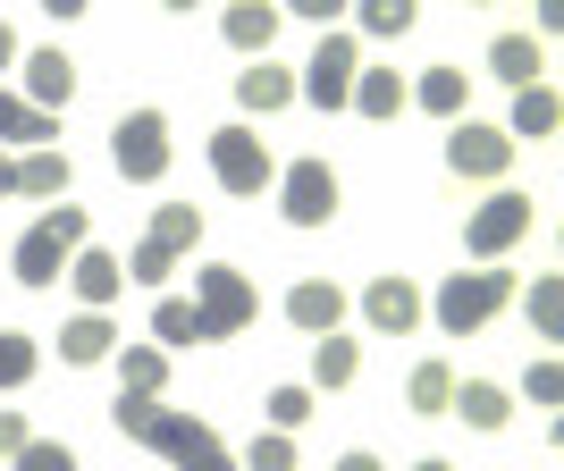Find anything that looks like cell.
Masks as SVG:
<instances>
[{
    "label": "cell",
    "mask_w": 564,
    "mask_h": 471,
    "mask_svg": "<svg viewBox=\"0 0 564 471\" xmlns=\"http://www.w3.org/2000/svg\"><path fill=\"white\" fill-rule=\"evenodd\" d=\"M354 371H362V346H354L346 329H329L321 346H312V396H329V387H354Z\"/></svg>",
    "instance_id": "obj_18"
},
{
    "label": "cell",
    "mask_w": 564,
    "mask_h": 471,
    "mask_svg": "<svg viewBox=\"0 0 564 471\" xmlns=\"http://www.w3.org/2000/svg\"><path fill=\"white\" fill-rule=\"evenodd\" d=\"M212 177L228 194H261V186H279V161H270V143H261L253 127H219L212 135Z\"/></svg>",
    "instance_id": "obj_7"
},
{
    "label": "cell",
    "mask_w": 564,
    "mask_h": 471,
    "mask_svg": "<svg viewBox=\"0 0 564 471\" xmlns=\"http://www.w3.org/2000/svg\"><path fill=\"white\" fill-rule=\"evenodd\" d=\"M362 320H371L379 337H404L413 320H422V286L397 278V270H388V278H371V286H362Z\"/></svg>",
    "instance_id": "obj_11"
},
{
    "label": "cell",
    "mask_w": 564,
    "mask_h": 471,
    "mask_svg": "<svg viewBox=\"0 0 564 471\" xmlns=\"http://www.w3.org/2000/svg\"><path fill=\"white\" fill-rule=\"evenodd\" d=\"M279 0H236L228 18H219V34H228L236 51H245V59H270V43H279Z\"/></svg>",
    "instance_id": "obj_13"
},
{
    "label": "cell",
    "mask_w": 564,
    "mask_h": 471,
    "mask_svg": "<svg viewBox=\"0 0 564 471\" xmlns=\"http://www.w3.org/2000/svg\"><path fill=\"white\" fill-rule=\"evenodd\" d=\"M279 211L295 219V228H329L337 219V168L321 161V152H304V161L279 168Z\"/></svg>",
    "instance_id": "obj_6"
},
{
    "label": "cell",
    "mask_w": 564,
    "mask_h": 471,
    "mask_svg": "<svg viewBox=\"0 0 564 471\" xmlns=\"http://www.w3.org/2000/svg\"><path fill=\"white\" fill-rule=\"evenodd\" d=\"M404 101H413V94H404L397 68H362V76H354V101H346V110H362V118H404Z\"/></svg>",
    "instance_id": "obj_21"
},
{
    "label": "cell",
    "mask_w": 564,
    "mask_h": 471,
    "mask_svg": "<svg viewBox=\"0 0 564 471\" xmlns=\"http://www.w3.org/2000/svg\"><path fill=\"white\" fill-rule=\"evenodd\" d=\"M161 379H169L161 346H127V353H118V387H127V396H161Z\"/></svg>",
    "instance_id": "obj_27"
},
{
    "label": "cell",
    "mask_w": 564,
    "mask_h": 471,
    "mask_svg": "<svg viewBox=\"0 0 564 471\" xmlns=\"http://www.w3.org/2000/svg\"><path fill=\"white\" fill-rule=\"evenodd\" d=\"M304 421H312V387H270V429H286V438H295Z\"/></svg>",
    "instance_id": "obj_35"
},
{
    "label": "cell",
    "mask_w": 564,
    "mask_h": 471,
    "mask_svg": "<svg viewBox=\"0 0 564 471\" xmlns=\"http://www.w3.org/2000/svg\"><path fill=\"white\" fill-rule=\"evenodd\" d=\"M152 337H161V346H212L203 311H194V304H177V295H169V304H152Z\"/></svg>",
    "instance_id": "obj_28"
},
{
    "label": "cell",
    "mask_w": 564,
    "mask_h": 471,
    "mask_svg": "<svg viewBox=\"0 0 564 471\" xmlns=\"http://www.w3.org/2000/svg\"><path fill=\"white\" fill-rule=\"evenodd\" d=\"M337 471H379V454H337Z\"/></svg>",
    "instance_id": "obj_41"
},
{
    "label": "cell",
    "mask_w": 564,
    "mask_h": 471,
    "mask_svg": "<svg viewBox=\"0 0 564 471\" xmlns=\"http://www.w3.org/2000/svg\"><path fill=\"white\" fill-rule=\"evenodd\" d=\"M34 362H43V346L25 329H0V387H25L34 379Z\"/></svg>",
    "instance_id": "obj_32"
},
{
    "label": "cell",
    "mask_w": 564,
    "mask_h": 471,
    "mask_svg": "<svg viewBox=\"0 0 564 471\" xmlns=\"http://www.w3.org/2000/svg\"><path fill=\"white\" fill-rule=\"evenodd\" d=\"M404 94L422 101L430 118H464V94H471V76H464V68H422L413 85H404Z\"/></svg>",
    "instance_id": "obj_22"
},
{
    "label": "cell",
    "mask_w": 564,
    "mask_h": 471,
    "mask_svg": "<svg viewBox=\"0 0 564 471\" xmlns=\"http://www.w3.org/2000/svg\"><path fill=\"white\" fill-rule=\"evenodd\" d=\"M177 471H236V454L219 447V438H203V447H186V454H177Z\"/></svg>",
    "instance_id": "obj_39"
},
{
    "label": "cell",
    "mask_w": 564,
    "mask_h": 471,
    "mask_svg": "<svg viewBox=\"0 0 564 471\" xmlns=\"http://www.w3.org/2000/svg\"><path fill=\"white\" fill-rule=\"evenodd\" d=\"M25 438H34V429H25V413H0V454H18Z\"/></svg>",
    "instance_id": "obj_40"
},
{
    "label": "cell",
    "mask_w": 564,
    "mask_h": 471,
    "mask_svg": "<svg viewBox=\"0 0 564 471\" xmlns=\"http://www.w3.org/2000/svg\"><path fill=\"white\" fill-rule=\"evenodd\" d=\"M506 304H514V270H497V261H489V270H455V278L438 286L422 311H430L447 337H471V329H489Z\"/></svg>",
    "instance_id": "obj_1"
},
{
    "label": "cell",
    "mask_w": 564,
    "mask_h": 471,
    "mask_svg": "<svg viewBox=\"0 0 564 471\" xmlns=\"http://www.w3.org/2000/svg\"><path fill=\"white\" fill-rule=\"evenodd\" d=\"M194 311H203L212 337H245L261 320V295H253V278H245L236 261H203V270H194Z\"/></svg>",
    "instance_id": "obj_3"
},
{
    "label": "cell",
    "mask_w": 564,
    "mask_h": 471,
    "mask_svg": "<svg viewBox=\"0 0 564 471\" xmlns=\"http://www.w3.org/2000/svg\"><path fill=\"white\" fill-rule=\"evenodd\" d=\"M18 194H34V202H68V152H18Z\"/></svg>",
    "instance_id": "obj_23"
},
{
    "label": "cell",
    "mask_w": 564,
    "mask_h": 471,
    "mask_svg": "<svg viewBox=\"0 0 564 471\" xmlns=\"http://www.w3.org/2000/svg\"><path fill=\"white\" fill-rule=\"evenodd\" d=\"M118 270H127V278H135V286H161V278H169V270H177V261H169V253H161V244H135V253L118 261Z\"/></svg>",
    "instance_id": "obj_37"
},
{
    "label": "cell",
    "mask_w": 564,
    "mask_h": 471,
    "mask_svg": "<svg viewBox=\"0 0 564 471\" xmlns=\"http://www.w3.org/2000/svg\"><path fill=\"white\" fill-rule=\"evenodd\" d=\"M455 421H471V429H506L514 421V404H506V387L497 379H455V404H447Z\"/></svg>",
    "instance_id": "obj_16"
},
{
    "label": "cell",
    "mask_w": 564,
    "mask_h": 471,
    "mask_svg": "<svg viewBox=\"0 0 564 471\" xmlns=\"http://www.w3.org/2000/svg\"><path fill=\"white\" fill-rule=\"evenodd\" d=\"M236 101H245V110H286V101H295V68H279V59H253V68L236 76Z\"/></svg>",
    "instance_id": "obj_17"
},
{
    "label": "cell",
    "mask_w": 564,
    "mask_h": 471,
    "mask_svg": "<svg viewBox=\"0 0 564 471\" xmlns=\"http://www.w3.org/2000/svg\"><path fill=\"white\" fill-rule=\"evenodd\" d=\"M9 463H18V471H76V454L59 447V438H25V447L9 454Z\"/></svg>",
    "instance_id": "obj_36"
},
{
    "label": "cell",
    "mask_w": 564,
    "mask_h": 471,
    "mask_svg": "<svg viewBox=\"0 0 564 471\" xmlns=\"http://www.w3.org/2000/svg\"><path fill=\"white\" fill-rule=\"evenodd\" d=\"M556 127H564L556 85H522V94H514V118H506V135H514V143H547Z\"/></svg>",
    "instance_id": "obj_14"
},
{
    "label": "cell",
    "mask_w": 564,
    "mask_h": 471,
    "mask_svg": "<svg viewBox=\"0 0 564 471\" xmlns=\"http://www.w3.org/2000/svg\"><path fill=\"white\" fill-rule=\"evenodd\" d=\"M531 329H540L547 346L564 337V278H556V270H547V278H531Z\"/></svg>",
    "instance_id": "obj_31"
},
{
    "label": "cell",
    "mask_w": 564,
    "mask_h": 471,
    "mask_svg": "<svg viewBox=\"0 0 564 471\" xmlns=\"http://www.w3.org/2000/svg\"><path fill=\"white\" fill-rule=\"evenodd\" d=\"M514 152L522 143L506 135V127H489V118H455V135H447V168L455 177H506Z\"/></svg>",
    "instance_id": "obj_9"
},
{
    "label": "cell",
    "mask_w": 564,
    "mask_h": 471,
    "mask_svg": "<svg viewBox=\"0 0 564 471\" xmlns=\"http://www.w3.org/2000/svg\"><path fill=\"white\" fill-rule=\"evenodd\" d=\"M85 228H94V219L76 211V202H51V211L25 228V244H18V286L68 278V261H76V244H85Z\"/></svg>",
    "instance_id": "obj_2"
},
{
    "label": "cell",
    "mask_w": 564,
    "mask_h": 471,
    "mask_svg": "<svg viewBox=\"0 0 564 471\" xmlns=\"http://www.w3.org/2000/svg\"><path fill=\"white\" fill-rule=\"evenodd\" d=\"M0 143H25V152H59V118L25 110L18 94H0Z\"/></svg>",
    "instance_id": "obj_20"
},
{
    "label": "cell",
    "mask_w": 564,
    "mask_h": 471,
    "mask_svg": "<svg viewBox=\"0 0 564 471\" xmlns=\"http://www.w3.org/2000/svg\"><path fill=\"white\" fill-rule=\"evenodd\" d=\"M522 387H531V404H564V371L547 362V353L531 362V379H522Z\"/></svg>",
    "instance_id": "obj_38"
},
{
    "label": "cell",
    "mask_w": 564,
    "mask_h": 471,
    "mask_svg": "<svg viewBox=\"0 0 564 471\" xmlns=\"http://www.w3.org/2000/svg\"><path fill=\"white\" fill-rule=\"evenodd\" d=\"M68 286L85 295V311H110L118 295H127V270H118V253H101V244H76V261H68Z\"/></svg>",
    "instance_id": "obj_12"
},
{
    "label": "cell",
    "mask_w": 564,
    "mask_h": 471,
    "mask_svg": "<svg viewBox=\"0 0 564 471\" xmlns=\"http://www.w3.org/2000/svg\"><path fill=\"white\" fill-rule=\"evenodd\" d=\"M489 68L522 94V85H547V51L531 43V34H497V43H489Z\"/></svg>",
    "instance_id": "obj_19"
},
{
    "label": "cell",
    "mask_w": 564,
    "mask_h": 471,
    "mask_svg": "<svg viewBox=\"0 0 564 471\" xmlns=\"http://www.w3.org/2000/svg\"><path fill=\"white\" fill-rule=\"evenodd\" d=\"M0 194H18V161L9 152H0Z\"/></svg>",
    "instance_id": "obj_43"
},
{
    "label": "cell",
    "mask_w": 564,
    "mask_h": 471,
    "mask_svg": "<svg viewBox=\"0 0 564 471\" xmlns=\"http://www.w3.org/2000/svg\"><path fill=\"white\" fill-rule=\"evenodd\" d=\"M194 236H203V211H194V202H161L152 228H143V244H161V253L177 261V253H194Z\"/></svg>",
    "instance_id": "obj_25"
},
{
    "label": "cell",
    "mask_w": 564,
    "mask_h": 471,
    "mask_svg": "<svg viewBox=\"0 0 564 471\" xmlns=\"http://www.w3.org/2000/svg\"><path fill=\"white\" fill-rule=\"evenodd\" d=\"M413 471H455V463H413Z\"/></svg>",
    "instance_id": "obj_44"
},
{
    "label": "cell",
    "mask_w": 564,
    "mask_h": 471,
    "mask_svg": "<svg viewBox=\"0 0 564 471\" xmlns=\"http://www.w3.org/2000/svg\"><path fill=\"white\" fill-rule=\"evenodd\" d=\"M354 76H362V51H354V34H321V51H312V68L295 76V94L304 101H321V110H346L354 101Z\"/></svg>",
    "instance_id": "obj_8"
},
{
    "label": "cell",
    "mask_w": 564,
    "mask_h": 471,
    "mask_svg": "<svg viewBox=\"0 0 564 471\" xmlns=\"http://www.w3.org/2000/svg\"><path fill=\"white\" fill-rule=\"evenodd\" d=\"M531 219H540V211H531V194H514V186H506V194H489V202H480V211L464 219V253L480 261V270H489L497 253H514L522 236H531Z\"/></svg>",
    "instance_id": "obj_5"
},
{
    "label": "cell",
    "mask_w": 564,
    "mask_h": 471,
    "mask_svg": "<svg viewBox=\"0 0 564 471\" xmlns=\"http://www.w3.org/2000/svg\"><path fill=\"white\" fill-rule=\"evenodd\" d=\"M0 68H18V34L9 25H0Z\"/></svg>",
    "instance_id": "obj_42"
},
{
    "label": "cell",
    "mask_w": 564,
    "mask_h": 471,
    "mask_svg": "<svg viewBox=\"0 0 564 471\" xmlns=\"http://www.w3.org/2000/svg\"><path fill=\"white\" fill-rule=\"evenodd\" d=\"M110 161H118L127 186H161L169 177V118L161 110H127L110 127Z\"/></svg>",
    "instance_id": "obj_4"
},
{
    "label": "cell",
    "mask_w": 564,
    "mask_h": 471,
    "mask_svg": "<svg viewBox=\"0 0 564 471\" xmlns=\"http://www.w3.org/2000/svg\"><path fill=\"white\" fill-rule=\"evenodd\" d=\"M236 471H295V438H286V429H261L253 447L236 454Z\"/></svg>",
    "instance_id": "obj_33"
},
{
    "label": "cell",
    "mask_w": 564,
    "mask_h": 471,
    "mask_svg": "<svg viewBox=\"0 0 564 471\" xmlns=\"http://www.w3.org/2000/svg\"><path fill=\"white\" fill-rule=\"evenodd\" d=\"M110 346H118L110 311H76L68 329H59V353H68V362H110Z\"/></svg>",
    "instance_id": "obj_24"
},
{
    "label": "cell",
    "mask_w": 564,
    "mask_h": 471,
    "mask_svg": "<svg viewBox=\"0 0 564 471\" xmlns=\"http://www.w3.org/2000/svg\"><path fill=\"white\" fill-rule=\"evenodd\" d=\"M152 413H161V396H127V387H118V404H110L118 438H135V447H143V429H152Z\"/></svg>",
    "instance_id": "obj_34"
},
{
    "label": "cell",
    "mask_w": 564,
    "mask_h": 471,
    "mask_svg": "<svg viewBox=\"0 0 564 471\" xmlns=\"http://www.w3.org/2000/svg\"><path fill=\"white\" fill-rule=\"evenodd\" d=\"M286 320L312 329V337H329L337 320H346V295H337L329 278H304V286H286Z\"/></svg>",
    "instance_id": "obj_15"
},
{
    "label": "cell",
    "mask_w": 564,
    "mask_h": 471,
    "mask_svg": "<svg viewBox=\"0 0 564 471\" xmlns=\"http://www.w3.org/2000/svg\"><path fill=\"white\" fill-rule=\"evenodd\" d=\"M404 396H413V413H447L455 404V371L447 362H422V371L404 379Z\"/></svg>",
    "instance_id": "obj_29"
},
{
    "label": "cell",
    "mask_w": 564,
    "mask_h": 471,
    "mask_svg": "<svg viewBox=\"0 0 564 471\" xmlns=\"http://www.w3.org/2000/svg\"><path fill=\"white\" fill-rule=\"evenodd\" d=\"M203 438H212V421H194V413H169V404L152 413V429H143V447L169 454V463H177L186 447H203Z\"/></svg>",
    "instance_id": "obj_26"
},
{
    "label": "cell",
    "mask_w": 564,
    "mask_h": 471,
    "mask_svg": "<svg viewBox=\"0 0 564 471\" xmlns=\"http://www.w3.org/2000/svg\"><path fill=\"white\" fill-rule=\"evenodd\" d=\"M25 110H43V118H59L76 101V59L68 51H25Z\"/></svg>",
    "instance_id": "obj_10"
},
{
    "label": "cell",
    "mask_w": 564,
    "mask_h": 471,
    "mask_svg": "<svg viewBox=\"0 0 564 471\" xmlns=\"http://www.w3.org/2000/svg\"><path fill=\"white\" fill-rule=\"evenodd\" d=\"M413 18H422L413 0H362V34H379V43H404Z\"/></svg>",
    "instance_id": "obj_30"
}]
</instances>
